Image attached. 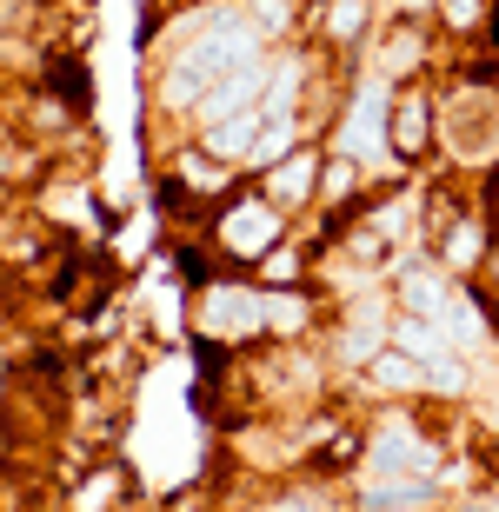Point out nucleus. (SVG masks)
I'll return each mask as SVG.
<instances>
[{"mask_svg":"<svg viewBox=\"0 0 499 512\" xmlns=\"http://www.w3.org/2000/svg\"><path fill=\"white\" fill-rule=\"evenodd\" d=\"M413 406H420V399H400V406H386V413L366 426L360 459H366L373 479H440L446 453H440V439L413 419Z\"/></svg>","mask_w":499,"mask_h":512,"instance_id":"f257e3e1","label":"nucleus"},{"mask_svg":"<svg viewBox=\"0 0 499 512\" xmlns=\"http://www.w3.org/2000/svg\"><path fill=\"white\" fill-rule=\"evenodd\" d=\"M280 240H293V213H280L267 193H240L207 220V247L220 253L227 273H253V260L273 253Z\"/></svg>","mask_w":499,"mask_h":512,"instance_id":"f03ea898","label":"nucleus"},{"mask_svg":"<svg viewBox=\"0 0 499 512\" xmlns=\"http://www.w3.org/2000/svg\"><path fill=\"white\" fill-rule=\"evenodd\" d=\"M440 153L460 167H493L499 160V87H446L440 94Z\"/></svg>","mask_w":499,"mask_h":512,"instance_id":"7ed1b4c3","label":"nucleus"},{"mask_svg":"<svg viewBox=\"0 0 499 512\" xmlns=\"http://www.w3.org/2000/svg\"><path fill=\"white\" fill-rule=\"evenodd\" d=\"M193 320L213 346H247V340H267V293L240 273H220L193 293Z\"/></svg>","mask_w":499,"mask_h":512,"instance_id":"20e7f679","label":"nucleus"},{"mask_svg":"<svg viewBox=\"0 0 499 512\" xmlns=\"http://www.w3.org/2000/svg\"><path fill=\"white\" fill-rule=\"evenodd\" d=\"M440 147V87H393V107H386V153L400 167H426V153Z\"/></svg>","mask_w":499,"mask_h":512,"instance_id":"39448f33","label":"nucleus"},{"mask_svg":"<svg viewBox=\"0 0 499 512\" xmlns=\"http://www.w3.org/2000/svg\"><path fill=\"white\" fill-rule=\"evenodd\" d=\"M426 60H433V20H386L380 47H373V74H386L393 87H413V80H426Z\"/></svg>","mask_w":499,"mask_h":512,"instance_id":"423d86ee","label":"nucleus"},{"mask_svg":"<svg viewBox=\"0 0 499 512\" xmlns=\"http://www.w3.org/2000/svg\"><path fill=\"white\" fill-rule=\"evenodd\" d=\"M253 180H260V193H267L280 213L313 207V193H320V147H293L287 160H273V167L253 173Z\"/></svg>","mask_w":499,"mask_h":512,"instance_id":"0eeeda50","label":"nucleus"},{"mask_svg":"<svg viewBox=\"0 0 499 512\" xmlns=\"http://www.w3.org/2000/svg\"><path fill=\"white\" fill-rule=\"evenodd\" d=\"M167 180H173L180 193H193V200H213V193L233 180V167H227V160H213L207 147H180V153L167 160Z\"/></svg>","mask_w":499,"mask_h":512,"instance_id":"6e6552de","label":"nucleus"},{"mask_svg":"<svg viewBox=\"0 0 499 512\" xmlns=\"http://www.w3.org/2000/svg\"><path fill=\"white\" fill-rule=\"evenodd\" d=\"M260 512H353V493H333L327 479H287L267 493Z\"/></svg>","mask_w":499,"mask_h":512,"instance_id":"1a4fd4ad","label":"nucleus"},{"mask_svg":"<svg viewBox=\"0 0 499 512\" xmlns=\"http://www.w3.org/2000/svg\"><path fill=\"white\" fill-rule=\"evenodd\" d=\"M493 14H499V0H433L426 7L433 34H446V40H480L493 27Z\"/></svg>","mask_w":499,"mask_h":512,"instance_id":"9d476101","label":"nucleus"},{"mask_svg":"<svg viewBox=\"0 0 499 512\" xmlns=\"http://www.w3.org/2000/svg\"><path fill=\"white\" fill-rule=\"evenodd\" d=\"M247 280L267 286V293H293V286H313V266H307V253L293 247V240H280L273 253H260V260H253Z\"/></svg>","mask_w":499,"mask_h":512,"instance_id":"9b49d317","label":"nucleus"},{"mask_svg":"<svg viewBox=\"0 0 499 512\" xmlns=\"http://www.w3.org/2000/svg\"><path fill=\"white\" fill-rule=\"evenodd\" d=\"M353 512H426V506H353Z\"/></svg>","mask_w":499,"mask_h":512,"instance_id":"f8f14e48","label":"nucleus"},{"mask_svg":"<svg viewBox=\"0 0 499 512\" xmlns=\"http://www.w3.org/2000/svg\"><path fill=\"white\" fill-rule=\"evenodd\" d=\"M493 486H499V446H493Z\"/></svg>","mask_w":499,"mask_h":512,"instance_id":"ddd939ff","label":"nucleus"},{"mask_svg":"<svg viewBox=\"0 0 499 512\" xmlns=\"http://www.w3.org/2000/svg\"><path fill=\"white\" fill-rule=\"evenodd\" d=\"M426 512H446V506H426Z\"/></svg>","mask_w":499,"mask_h":512,"instance_id":"4468645a","label":"nucleus"}]
</instances>
